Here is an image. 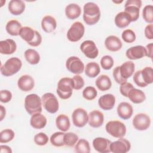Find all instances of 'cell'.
Returning <instances> with one entry per match:
<instances>
[{
    "label": "cell",
    "mask_w": 153,
    "mask_h": 153,
    "mask_svg": "<svg viewBox=\"0 0 153 153\" xmlns=\"http://www.w3.org/2000/svg\"><path fill=\"white\" fill-rule=\"evenodd\" d=\"M83 20L88 25L97 23L100 17V11L99 6L92 2H88L83 7Z\"/></svg>",
    "instance_id": "1"
},
{
    "label": "cell",
    "mask_w": 153,
    "mask_h": 153,
    "mask_svg": "<svg viewBox=\"0 0 153 153\" xmlns=\"http://www.w3.org/2000/svg\"><path fill=\"white\" fill-rule=\"evenodd\" d=\"M41 99L36 94H30L25 99V108L27 112L32 115L42 112Z\"/></svg>",
    "instance_id": "2"
},
{
    "label": "cell",
    "mask_w": 153,
    "mask_h": 153,
    "mask_svg": "<svg viewBox=\"0 0 153 153\" xmlns=\"http://www.w3.org/2000/svg\"><path fill=\"white\" fill-rule=\"evenodd\" d=\"M22 66V60L17 57L8 59L1 67V73L5 76H12L17 73Z\"/></svg>",
    "instance_id": "3"
},
{
    "label": "cell",
    "mask_w": 153,
    "mask_h": 153,
    "mask_svg": "<svg viewBox=\"0 0 153 153\" xmlns=\"http://www.w3.org/2000/svg\"><path fill=\"white\" fill-rule=\"evenodd\" d=\"M73 89L72 78L64 77L59 81L56 92L60 98L68 99L71 97Z\"/></svg>",
    "instance_id": "4"
},
{
    "label": "cell",
    "mask_w": 153,
    "mask_h": 153,
    "mask_svg": "<svg viewBox=\"0 0 153 153\" xmlns=\"http://www.w3.org/2000/svg\"><path fill=\"white\" fill-rule=\"evenodd\" d=\"M108 133L114 137H123L126 133V127L124 123L119 121H110L105 127Z\"/></svg>",
    "instance_id": "5"
},
{
    "label": "cell",
    "mask_w": 153,
    "mask_h": 153,
    "mask_svg": "<svg viewBox=\"0 0 153 153\" xmlns=\"http://www.w3.org/2000/svg\"><path fill=\"white\" fill-rule=\"evenodd\" d=\"M42 104L44 109L50 114H54L59 110V102L56 96L51 93H46L42 96Z\"/></svg>",
    "instance_id": "6"
},
{
    "label": "cell",
    "mask_w": 153,
    "mask_h": 153,
    "mask_svg": "<svg viewBox=\"0 0 153 153\" xmlns=\"http://www.w3.org/2000/svg\"><path fill=\"white\" fill-rule=\"evenodd\" d=\"M141 6L140 0H128L126 2L124 11L129 16L131 22H135L139 19Z\"/></svg>",
    "instance_id": "7"
},
{
    "label": "cell",
    "mask_w": 153,
    "mask_h": 153,
    "mask_svg": "<svg viewBox=\"0 0 153 153\" xmlns=\"http://www.w3.org/2000/svg\"><path fill=\"white\" fill-rule=\"evenodd\" d=\"M85 27L80 22H74L67 32V38L71 42H77L84 36Z\"/></svg>",
    "instance_id": "8"
},
{
    "label": "cell",
    "mask_w": 153,
    "mask_h": 153,
    "mask_svg": "<svg viewBox=\"0 0 153 153\" xmlns=\"http://www.w3.org/2000/svg\"><path fill=\"white\" fill-rule=\"evenodd\" d=\"M66 68L71 72L76 75L82 74L84 70V65L81 60L76 56L69 57L66 62Z\"/></svg>",
    "instance_id": "9"
},
{
    "label": "cell",
    "mask_w": 153,
    "mask_h": 153,
    "mask_svg": "<svg viewBox=\"0 0 153 153\" xmlns=\"http://www.w3.org/2000/svg\"><path fill=\"white\" fill-rule=\"evenodd\" d=\"M73 124L77 127H84L88 120V115L87 111L81 108L75 109L72 114Z\"/></svg>",
    "instance_id": "10"
},
{
    "label": "cell",
    "mask_w": 153,
    "mask_h": 153,
    "mask_svg": "<svg viewBox=\"0 0 153 153\" xmlns=\"http://www.w3.org/2000/svg\"><path fill=\"white\" fill-rule=\"evenodd\" d=\"M80 50L88 59H95L99 55V50L96 44L91 40L83 41L80 45Z\"/></svg>",
    "instance_id": "11"
},
{
    "label": "cell",
    "mask_w": 153,
    "mask_h": 153,
    "mask_svg": "<svg viewBox=\"0 0 153 153\" xmlns=\"http://www.w3.org/2000/svg\"><path fill=\"white\" fill-rule=\"evenodd\" d=\"M132 123L136 130L143 131L149 127L151 124V119L146 114L139 113L134 117Z\"/></svg>",
    "instance_id": "12"
},
{
    "label": "cell",
    "mask_w": 153,
    "mask_h": 153,
    "mask_svg": "<svg viewBox=\"0 0 153 153\" xmlns=\"http://www.w3.org/2000/svg\"><path fill=\"white\" fill-rule=\"evenodd\" d=\"M130 142L123 137L119 138L110 144V150L113 153H126L130 151Z\"/></svg>",
    "instance_id": "13"
},
{
    "label": "cell",
    "mask_w": 153,
    "mask_h": 153,
    "mask_svg": "<svg viewBox=\"0 0 153 153\" xmlns=\"http://www.w3.org/2000/svg\"><path fill=\"white\" fill-rule=\"evenodd\" d=\"M111 142L108 139L98 137L93 140V146L96 151L100 153L111 152L110 144Z\"/></svg>",
    "instance_id": "14"
},
{
    "label": "cell",
    "mask_w": 153,
    "mask_h": 153,
    "mask_svg": "<svg viewBox=\"0 0 153 153\" xmlns=\"http://www.w3.org/2000/svg\"><path fill=\"white\" fill-rule=\"evenodd\" d=\"M127 57L130 60H137L146 56L145 47L142 45L131 47L126 52Z\"/></svg>",
    "instance_id": "15"
},
{
    "label": "cell",
    "mask_w": 153,
    "mask_h": 153,
    "mask_svg": "<svg viewBox=\"0 0 153 153\" xmlns=\"http://www.w3.org/2000/svg\"><path fill=\"white\" fill-rule=\"evenodd\" d=\"M88 123L90 126L93 128H98L102 126L104 121V115L102 112L97 110H94L89 113Z\"/></svg>",
    "instance_id": "16"
},
{
    "label": "cell",
    "mask_w": 153,
    "mask_h": 153,
    "mask_svg": "<svg viewBox=\"0 0 153 153\" xmlns=\"http://www.w3.org/2000/svg\"><path fill=\"white\" fill-rule=\"evenodd\" d=\"M115 103V97L112 94H106L99 99L98 104L99 107L105 111L112 109Z\"/></svg>",
    "instance_id": "17"
},
{
    "label": "cell",
    "mask_w": 153,
    "mask_h": 153,
    "mask_svg": "<svg viewBox=\"0 0 153 153\" xmlns=\"http://www.w3.org/2000/svg\"><path fill=\"white\" fill-rule=\"evenodd\" d=\"M19 88L23 91H29L33 89L35 85L33 78L29 75L21 76L17 81Z\"/></svg>",
    "instance_id": "18"
},
{
    "label": "cell",
    "mask_w": 153,
    "mask_h": 153,
    "mask_svg": "<svg viewBox=\"0 0 153 153\" xmlns=\"http://www.w3.org/2000/svg\"><path fill=\"white\" fill-rule=\"evenodd\" d=\"M117 114L123 120H128L133 115V109L132 106L128 102H121L117 106Z\"/></svg>",
    "instance_id": "19"
},
{
    "label": "cell",
    "mask_w": 153,
    "mask_h": 153,
    "mask_svg": "<svg viewBox=\"0 0 153 153\" xmlns=\"http://www.w3.org/2000/svg\"><path fill=\"white\" fill-rule=\"evenodd\" d=\"M16 43L12 39H7L0 41V53L2 54H11L16 51Z\"/></svg>",
    "instance_id": "20"
},
{
    "label": "cell",
    "mask_w": 153,
    "mask_h": 153,
    "mask_svg": "<svg viewBox=\"0 0 153 153\" xmlns=\"http://www.w3.org/2000/svg\"><path fill=\"white\" fill-rule=\"evenodd\" d=\"M105 45L106 48L113 52L120 50L122 47V42L120 38L115 35L108 36L105 41Z\"/></svg>",
    "instance_id": "21"
},
{
    "label": "cell",
    "mask_w": 153,
    "mask_h": 153,
    "mask_svg": "<svg viewBox=\"0 0 153 153\" xmlns=\"http://www.w3.org/2000/svg\"><path fill=\"white\" fill-rule=\"evenodd\" d=\"M9 11L14 16H18L23 13L25 9V4L21 0H11L8 6Z\"/></svg>",
    "instance_id": "22"
},
{
    "label": "cell",
    "mask_w": 153,
    "mask_h": 153,
    "mask_svg": "<svg viewBox=\"0 0 153 153\" xmlns=\"http://www.w3.org/2000/svg\"><path fill=\"white\" fill-rule=\"evenodd\" d=\"M42 30L47 33L53 32L57 27V22L54 17L51 16H45L41 20Z\"/></svg>",
    "instance_id": "23"
},
{
    "label": "cell",
    "mask_w": 153,
    "mask_h": 153,
    "mask_svg": "<svg viewBox=\"0 0 153 153\" xmlns=\"http://www.w3.org/2000/svg\"><path fill=\"white\" fill-rule=\"evenodd\" d=\"M119 70L121 76L127 80L134 72V63L132 61H127L119 67Z\"/></svg>",
    "instance_id": "24"
},
{
    "label": "cell",
    "mask_w": 153,
    "mask_h": 153,
    "mask_svg": "<svg viewBox=\"0 0 153 153\" xmlns=\"http://www.w3.org/2000/svg\"><path fill=\"white\" fill-rule=\"evenodd\" d=\"M30 126L35 129H41L47 124V118L41 113H37L32 115L30 120Z\"/></svg>",
    "instance_id": "25"
},
{
    "label": "cell",
    "mask_w": 153,
    "mask_h": 153,
    "mask_svg": "<svg viewBox=\"0 0 153 153\" xmlns=\"http://www.w3.org/2000/svg\"><path fill=\"white\" fill-rule=\"evenodd\" d=\"M81 13V7L76 4H69L65 8V14L69 19L74 20L78 18Z\"/></svg>",
    "instance_id": "26"
},
{
    "label": "cell",
    "mask_w": 153,
    "mask_h": 153,
    "mask_svg": "<svg viewBox=\"0 0 153 153\" xmlns=\"http://www.w3.org/2000/svg\"><path fill=\"white\" fill-rule=\"evenodd\" d=\"M131 102L134 103H141L146 99V96L143 91L140 90L133 88L128 94V97Z\"/></svg>",
    "instance_id": "27"
},
{
    "label": "cell",
    "mask_w": 153,
    "mask_h": 153,
    "mask_svg": "<svg viewBox=\"0 0 153 153\" xmlns=\"http://www.w3.org/2000/svg\"><path fill=\"white\" fill-rule=\"evenodd\" d=\"M96 85L97 88L102 91L108 90L112 85V82L109 77L106 75H100L96 80Z\"/></svg>",
    "instance_id": "28"
},
{
    "label": "cell",
    "mask_w": 153,
    "mask_h": 153,
    "mask_svg": "<svg viewBox=\"0 0 153 153\" xmlns=\"http://www.w3.org/2000/svg\"><path fill=\"white\" fill-rule=\"evenodd\" d=\"M131 22L129 16L124 11L118 13L115 17V23L119 28H124L128 26Z\"/></svg>",
    "instance_id": "29"
},
{
    "label": "cell",
    "mask_w": 153,
    "mask_h": 153,
    "mask_svg": "<svg viewBox=\"0 0 153 153\" xmlns=\"http://www.w3.org/2000/svg\"><path fill=\"white\" fill-rule=\"evenodd\" d=\"M22 25L16 20H11L6 25L5 29L8 34L12 36L19 35L20 31L22 29Z\"/></svg>",
    "instance_id": "30"
},
{
    "label": "cell",
    "mask_w": 153,
    "mask_h": 153,
    "mask_svg": "<svg viewBox=\"0 0 153 153\" xmlns=\"http://www.w3.org/2000/svg\"><path fill=\"white\" fill-rule=\"evenodd\" d=\"M57 128L62 131H66L70 128V121L69 117L65 114L59 115L56 120Z\"/></svg>",
    "instance_id": "31"
},
{
    "label": "cell",
    "mask_w": 153,
    "mask_h": 153,
    "mask_svg": "<svg viewBox=\"0 0 153 153\" xmlns=\"http://www.w3.org/2000/svg\"><path fill=\"white\" fill-rule=\"evenodd\" d=\"M25 57L26 61L31 65H36L40 61L39 54L35 50L32 48H29L25 51Z\"/></svg>",
    "instance_id": "32"
},
{
    "label": "cell",
    "mask_w": 153,
    "mask_h": 153,
    "mask_svg": "<svg viewBox=\"0 0 153 153\" xmlns=\"http://www.w3.org/2000/svg\"><path fill=\"white\" fill-rule=\"evenodd\" d=\"M35 34L36 30H34L32 28L29 26L22 27L19 33L20 36L26 42H27V44L30 42L33 39L35 36Z\"/></svg>",
    "instance_id": "33"
},
{
    "label": "cell",
    "mask_w": 153,
    "mask_h": 153,
    "mask_svg": "<svg viewBox=\"0 0 153 153\" xmlns=\"http://www.w3.org/2000/svg\"><path fill=\"white\" fill-rule=\"evenodd\" d=\"M100 71L99 65L94 62H90L86 65L85 68V74L90 78L97 76Z\"/></svg>",
    "instance_id": "34"
},
{
    "label": "cell",
    "mask_w": 153,
    "mask_h": 153,
    "mask_svg": "<svg viewBox=\"0 0 153 153\" xmlns=\"http://www.w3.org/2000/svg\"><path fill=\"white\" fill-rule=\"evenodd\" d=\"M75 151L77 153H90V147L89 142L84 139H79L75 146Z\"/></svg>",
    "instance_id": "35"
},
{
    "label": "cell",
    "mask_w": 153,
    "mask_h": 153,
    "mask_svg": "<svg viewBox=\"0 0 153 153\" xmlns=\"http://www.w3.org/2000/svg\"><path fill=\"white\" fill-rule=\"evenodd\" d=\"M65 133L63 131H57L53 133L50 139L51 143L54 145V146L60 147L64 146V142H63V138H64Z\"/></svg>",
    "instance_id": "36"
},
{
    "label": "cell",
    "mask_w": 153,
    "mask_h": 153,
    "mask_svg": "<svg viewBox=\"0 0 153 153\" xmlns=\"http://www.w3.org/2000/svg\"><path fill=\"white\" fill-rule=\"evenodd\" d=\"M141 75L143 81L147 85L153 82V69L151 67H145L142 69Z\"/></svg>",
    "instance_id": "37"
},
{
    "label": "cell",
    "mask_w": 153,
    "mask_h": 153,
    "mask_svg": "<svg viewBox=\"0 0 153 153\" xmlns=\"http://www.w3.org/2000/svg\"><path fill=\"white\" fill-rule=\"evenodd\" d=\"M142 17L143 20L148 23H153V6L152 5H146L142 10Z\"/></svg>",
    "instance_id": "38"
},
{
    "label": "cell",
    "mask_w": 153,
    "mask_h": 153,
    "mask_svg": "<svg viewBox=\"0 0 153 153\" xmlns=\"http://www.w3.org/2000/svg\"><path fill=\"white\" fill-rule=\"evenodd\" d=\"M78 140V136L74 133L68 132L65 133L63 142L64 144L68 146H74Z\"/></svg>",
    "instance_id": "39"
},
{
    "label": "cell",
    "mask_w": 153,
    "mask_h": 153,
    "mask_svg": "<svg viewBox=\"0 0 153 153\" xmlns=\"http://www.w3.org/2000/svg\"><path fill=\"white\" fill-rule=\"evenodd\" d=\"M14 136V132L12 130L9 128L3 130L0 133V142L1 143H8L13 139Z\"/></svg>",
    "instance_id": "40"
},
{
    "label": "cell",
    "mask_w": 153,
    "mask_h": 153,
    "mask_svg": "<svg viewBox=\"0 0 153 153\" xmlns=\"http://www.w3.org/2000/svg\"><path fill=\"white\" fill-rule=\"evenodd\" d=\"M97 95V91L94 87L88 86L82 91V96L87 100L94 99Z\"/></svg>",
    "instance_id": "41"
},
{
    "label": "cell",
    "mask_w": 153,
    "mask_h": 153,
    "mask_svg": "<svg viewBox=\"0 0 153 153\" xmlns=\"http://www.w3.org/2000/svg\"><path fill=\"white\" fill-rule=\"evenodd\" d=\"M100 65L103 69L109 70L114 65V59L109 55L104 56L100 59Z\"/></svg>",
    "instance_id": "42"
},
{
    "label": "cell",
    "mask_w": 153,
    "mask_h": 153,
    "mask_svg": "<svg viewBox=\"0 0 153 153\" xmlns=\"http://www.w3.org/2000/svg\"><path fill=\"white\" fill-rule=\"evenodd\" d=\"M121 36L124 41L127 43H132L136 39L135 33L131 29L124 30L122 33Z\"/></svg>",
    "instance_id": "43"
},
{
    "label": "cell",
    "mask_w": 153,
    "mask_h": 153,
    "mask_svg": "<svg viewBox=\"0 0 153 153\" xmlns=\"http://www.w3.org/2000/svg\"><path fill=\"white\" fill-rule=\"evenodd\" d=\"M48 141V137L46 134L42 132H40L34 136L35 143L39 146H44L47 143Z\"/></svg>",
    "instance_id": "44"
},
{
    "label": "cell",
    "mask_w": 153,
    "mask_h": 153,
    "mask_svg": "<svg viewBox=\"0 0 153 153\" xmlns=\"http://www.w3.org/2000/svg\"><path fill=\"white\" fill-rule=\"evenodd\" d=\"M72 85H73V88L76 90H80L82 88L84 85V80L79 75H75L72 78Z\"/></svg>",
    "instance_id": "45"
},
{
    "label": "cell",
    "mask_w": 153,
    "mask_h": 153,
    "mask_svg": "<svg viewBox=\"0 0 153 153\" xmlns=\"http://www.w3.org/2000/svg\"><path fill=\"white\" fill-rule=\"evenodd\" d=\"M134 87L131 83L125 82L121 84V85L120 87V91L123 96L127 97L128 93Z\"/></svg>",
    "instance_id": "46"
},
{
    "label": "cell",
    "mask_w": 153,
    "mask_h": 153,
    "mask_svg": "<svg viewBox=\"0 0 153 153\" xmlns=\"http://www.w3.org/2000/svg\"><path fill=\"white\" fill-rule=\"evenodd\" d=\"M133 79L135 82V84L140 87H145L147 86V85L145 83V82L142 79V77L141 75V70L137 71L134 74Z\"/></svg>",
    "instance_id": "47"
},
{
    "label": "cell",
    "mask_w": 153,
    "mask_h": 153,
    "mask_svg": "<svg viewBox=\"0 0 153 153\" xmlns=\"http://www.w3.org/2000/svg\"><path fill=\"white\" fill-rule=\"evenodd\" d=\"M0 100L2 103H8L12 99V93L7 90H3L1 91Z\"/></svg>",
    "instance_id": "48"
},
{
    "label": "cell",
    "mask_w": 153,
    "mask_h": 153,
    "mask_svg": "<svg viewBox=\"0 0 153 153\" xmlns=\"http://www.w3.org/2000/svg\"><path fill=\"white\" fill-rule=\"evenodd\" d=\"M119 67L120 66H117L115 68H114V69L113 70V76H114V78L115 79V81L118 83V84H122V83H124L125 82H127V80L126 79H124L121 74H120V70H119Z\"/></svg>",
    "instance_id": "49"
},
{
    "label": "cell",
    "mask_w": 153,
    "mask_h": 153,
    "mask_svg": "<svg viewBox=\"0 0 153 153\" xmlns=\"http://www.w3.org/2000/svg\"><path fill=\"white\" fill-rule=\"evenodd\" d=\"M41 42H42V36L41 34L38 31L36 30V34H35V38L30 42L28 43V44L32 47H38L41 44Z\"/></svg>",
    "instance_id": "50"
},
{
    "label": "cell",
    "mask_w": 153,
    "mask_h": 153,
    "mask_svg": "<svg viewBox=\"0 0 153 153\" xmlns=\"http://www.w3.org/2000/svg\"><path fill=\"white\" fill-rule=\"evenodd\" d=\"M152 29L153 25L149 24L148 25L145 29V35L148 39H153V34H152Z\"/></svg>",
    "instance_id": "51"
},
{
    "label": "cell",
    "mask_w": 153,
    "mask_h": 153,
    "mask_svg": "<svg viewBox=\"0 0 153 153\" xmlns=\"http://www.w3.org/2000/svg\"><path fill=\"white\" fill-rule=\"evenodd\" d=\"M152 43H150L146 45L145 47L146 50V56L152 59Z\"/></svg>",
    "instance_id": "52"
},
{
    "label": "cell",
    "mask_w": 153,
    "mask_h": 153,
    "mask_svg": "<svg viewBox=\"0 0 153 153\" xmlns=\"http://www.w3.org/2000/svg\"><path fill=\"white\" fill-rule=\"evenodd\" d=\"M1 153H11L12 150L11 148L7 145H1Z\"/></svg>",
    "instance_id": "53"
},
{
    "label": "cell",
    "mask_w": 153,
    "mask_h": 153,
    "mask_svg": "<svg viewBox=\"0 0 153 153\" xmlns=\"http://www.w3.org/2000/svg\"><path fill=\"white\" fill-rule=\"evenodd\" d=\"M5 108L2 106V105H1V118H0V120L2 121L4 118L5 117Z\"/></svg>",
    "instance_id": "54"
},
{
    "label": "cell",
    "mask_w": 153,
    "mask_h": 153,
    "mask_svg": "<svg viewBox=\"0 0 153 153\" xmlns=\"http://www.w3.org/2000/svg\"><path fill=\"white\" fill-rule=\"evenodd\" d=\"M112 2H114V3H121V2H123V1H120V2H118V1L117 2V1H113Z\"/></svg>",
    "instance_id": "55"
}]
</instances>
